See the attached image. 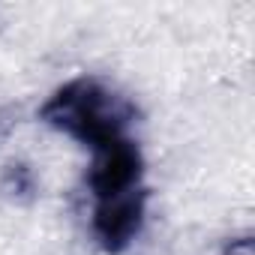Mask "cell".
<instances>
[{
	"mask_svg": "<svg viewBox=\"0 0 255 255\" xmlns=\"http://www.w3.org/2000/svg\"><path fill=\"white\" fill-rule=\"evenodd\" d=\"M147 198H150L147 186H138L132 192L93 201L90 231L99 249H105L108 255H120L135 243L147 219Z\"/></svg>",
	"mask_w": 255,
	"mask_h": 255,
	"instance_id": "cell-2",
	"label": "cell"
},
{
	"mask_svg": "<svg viewBox=\"0 0 255 255\" xmlns=\"http://www.w3.org/2000/svg\"><path fill=\"white\" fill-rule=\"evenodd\" d=\"M0 189H3L9 198H30L36 192V177H33L30 165L9 162L3 168V177H0Z\"/></svg>",
	"mask_w": 255,
	"mask_h": 255,
	"instance_id": "cell-4",
	"label": "cell"
},
{
	"mask_svg": "<svg viewBox=\"0 0 255 255\" xmlns=\"http://www.w3.org/2000/svg\"><path fill=\"white\" fill-rule=\"evenodd\" d=\"M12 123H15V120H12V114L0 108V138H3V135H6V132L12 129Z\"/></svg>",
	"mask_w": 255,
	"mask_h": 255,
	"instance_id": "cell-6",
	"label": "cell"
},
{
	"mask_svg": "<svg viewBox=\"0 0 255 255\" xmlns=\"http://www.w3.org/2000/svg\"><path fill=\"white\" fill-rule=\"evenodd\" d=\"M222 255H255V243H252V237H249V234L234 237V240H228V243H225Z\"/></svg>",
	"mask_w": 255,
	"mask_h": 255,
	"instance_id": "cell-5",
	"label": "cell"
},
{
	"mask_svg": "<svg viewBox=\"0 0 255 255\" xmlns=\"http://www.w3.org/2000/svg\"><path fill=\"white\" fill-rule=\"evenodd\" d=\"M138 186H144V156L129 135L93 150V162L87 168V189L93 201L132 192Z\"/></svg>",
	"mask_w": 255,
	"mask_h": 255,
	"instance_id": "cell-3",
	"label": "cell"
},
{
	"mask_svg": "<svg viewBox=\"0 0 255 255\" xmlns=\"http://www.w3.org/2000/svg\"><path fill=\"white\" fill-rule=\"evenodd\" d=\"M39 120L51 129L75 138L78 144L99 150L129 135L135 105L102 78L78 75L60 84L39 108Z\"/></svg>",
	"mask_w": 255,
	"mask_h": 255,
	"instance_id": "cell-1",
	"label": "cell"
}]
</instances>
